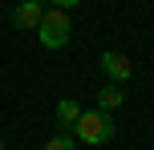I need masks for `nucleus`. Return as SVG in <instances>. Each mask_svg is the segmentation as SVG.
Returning a JSON list of instances; mask_svg holds the SVG:
<instances>
[{
    "mask_svg": "<svg viewBox=\"0 0 154 150\" xmlns=\"http://www.w3.org/2000/svg\"><path fill=\"white\" fill-rule=\"evenodd\" d=\"M77 142H89V146H106L114 138V118L101 110H81V122H77Z\"/></svg>",
    "mask_w": 154,
    "mask_h": 150,
    "instance_id": "1",
    "label": "nucleus"
},
{
    "mask_svg": "<svg viewBox=\"0 0 154 150\" xmlns=\"http://www.w3.org/2000/svg\"><path fill=\"white\" fill-rule=\"evenodd\" d=\"M69 32H73L69 12H61V8H45V16H41V29H37L41 45H45V49H65V45H69Z\"/></svg>",
    "mask_w": 154,
    "mask_h": 150,
    "instance_id": "2",
    "label": "nucleus"
},
{
    "mask_svg": "<svg viewBox=\"0 0 154 150\" xmlns=\"http://www.w3.org/2000/svg\"><path fill=\"white\" fill-rule=\"evenodd\" d=\"M41 16H45V4L41 0H20L8 12V20H12V29H41Z\"/></svg>",
    "mask_w": 154,
    "mask_h": 150,
    "instance_id": "3",
    "label": "nucleus"
},
{
    "mask_svg": "<svg viewBox=\"0 0 154 150\" xmlns=\"http://www.w3.org/2000/svg\"><path fill=\"white\" fill-rule=\"evenodd\" d=\"M101 73L109 77V85H126V81H130V57L106 49V53H101Z\"/></svg>",
    "mask_w": 154,
    "mask_h": 150,
    "instance_id": "4",
    "label": "nucleus"
},
{
    "mask_svg": "<svg viewBox=\"0 0 154 150\" xmlns=\"http://www.w3.org/2000/svg\"><path fill=\"white\" fill-rule=\"evenodd\" d=\"M77 122H81V106H77L73 97H61V102H57V126H61V134L77 130Z\"/></svg>",
    "mask_w": 154,
    "mask_h": 150,
    "instance_id": "5",
    "label": "nucleus"
},
{
    "mask_svg": "<svg viewBox=\"0 0 154 150\" xmlns=\"http://www.w3.org/2000/svg\"><path fill=\"white\" fill-rule=\"evenodd\" d=\"M118 106H122V85H101L97 89V110L109 114V110H118Z\"/></svg>",
    "mask_w": 154,
    "mask_h": 150,
    "instance_id": "6",
    "label": "nucleus"
},
{
    "mask_svg": "<svg viewBox=\"0 0 154 150\" xmlns=\"http://www.w3.org/2000/svg\"><path fill=\"white\" fill-rule=\"evenodd\" d=\"M45 150H77V138L57 134V138H49V142H45Z\"/></svg>",
    "mask_w": 154,
    "mask_h": 150,
    "instance_id": "7",
    "label": "nucleus"
},
{
    "mask_svg": "<svg viewBox=\"0 0 154 150\" xmlns=\"http://www.w3.org/2000/svg\"><path fill=\"white\" fill-rule=\"evenodd\" d=\"M49 4H53V8H61V12H69V8H73V4H81V0H49Z\"/></svg>",
    "mask_w": 154,
    "mask_h": 150,
    "instance_id": "8",
    "label": "nucleus"
},
{
    "mask_svg": "<svg viewBox=\"0 0 154 150\" xmlns=\"http://www.w3.org/2000/svg\"><path fill=\"white\" fill-rule=\"evenodd\" d=\"M0 150H4V142H0Z\"/></svg>",
    "mask_w": 154,
    "mask_h": 150,
    "instance_id": "9",
    "label": "nucleus"
}]
</instances>
